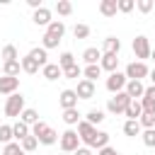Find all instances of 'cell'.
I'll return each mask as SVG.
<instances>
[{
  "mask_svg": "<svg viewBox=\"0 0 155 155\" xmlns=\"http://www.w3.org/2000/svg\"><path fill=\"white\" fill-rule=\"evenodd\" d=\"M0 58H2V63H7V61H19V53H17V46H12V44H7V46H2V51H0Z\"/></svg>",
  "mask_w": 155,
  "mask_h": 155,
  "instance_id": "cell-25",
  "label": "cell"
},
{
  "mask_svg": "<svg viewBox=\"0 0 155 155\" xmlns=\"http://www.w3.org/2000/svg\"><path fill=\"white\" fill-rule=\"evenodd\" d=\"M41 75H44L46 80H58V78H63V70H61L58 63H46V65L41 68Z\"/></svg>",
  "mask_w": 155,
  "mask_h": 155,
  "instance_id": "cell-19",
  "label": "cell"
},
{
  "mask_svg": "<svg viewBox=\"0 0 155 155\" xmlns=\"http://www.w3.org/2000/svg\"><path fill=\"white\" fill-rule=\"evenodd\" d=\"M58 65H61V70H65V68L75 65V56H73L70 51H63V53L58 56Z\"/></svg>",
  "mask_w": 155,
  "mask_h": 155,
  "instance_id": "cell-33",
  "label": "cell"
},
{
  "mask_svg": "<svg viewBox=\"0 0 155 155\" xmlns=\"http://www.w3.org/2000/svg\"><path fill=\"white\" fill-rule=\"evenodd\" d=\"M140 136L148 148H155V128H145V131H140Z\"/></svg>",
  "mask_w": 155,
  "mask_h": 155,
  "instance_id": "cell-41",
  "label": "cell"
},
{
  "mask_svg": "<svg viewBox=\"0 0 155 155\" xmlns=\"http://www.w3.org/2000/svg\"><path fill=\"white\" fill-rule=\"evenodd\" d=\"M85 145H87L90 150H92V148L102 150V148H107V145H109V133H107V131H94V136H92Z\"/></svg>",
  "mask_w": 155,
  "mask_h": 155,
  "instance_id": "cell-10",
  "label": "cell"
},
{
  "mask_svg": "<svg viewBox=\"0 0 155 155\" xmlns=\"http://www.w3.org/2000/svg\"><path fill=\"white\" fill-rule=\"evenodd\" d=\"M128 104H131V97H128L126 92H116L114 97H109V102H107V111L114 114V116H119V114L126 111Z\"/></svg>",
  "mask_w": 155,
  "mask_h": 155,
  "instance_id": "cell-1",
  "label": "cell"
},
{
  "mask_svg": "<svg viewBox=\"0 0 155 155\" xmlns=\"http://www.w3.org/2000/svg\"><path fill=\"white\" fill-rule=\"evenodd\" d=\"M56 12H58L61 17H68V15L73 12V5H70L68 0H58V2H56Z\"/></svg>",
  "mask_w": 155,
  "mask_h": 155,
  "instance_id": "cell-35",
  "label": "cell"
},
{
  "mask_svg": "<svg viewBox=\"0 0 155 155\" xmlns=\"http://www.w3.org/2000/svg\"><path fill=\"white\" fill-rule=\"evenodd\" d=\"M63 34H65V24L61 22V19H51V24L46 27V36H53V39H63Z\"/></svg>",
  "mask_w": 155,
  "mask_h": 155,
  "instance_id": "cell-15",
  "label": "cell"
},
{
  "mask_svg": "<svg viewBox=\"0 0 155 155\" xmlns=\"http://www.w3.org/2000/svg\"><path fill=\"white\" fill-rule=\"evenodd\" d=\"M31 19H34V24H39V27H48V24H51V10H48V7H39V10H34Z\"/></svg>",
  "mask_w": 155,
  "mask_h": 155,
  "instance_id": "cell-14",
  "label": "cell"
},
{
  "mask_svg": "<svg viewBox=\"0 0 155 155\" xmlns=\"http://www.w3.org/2000/svg\"><path fill=\"white\" fill-rule=\"evenodd\" d=\"M116 65H119V56H114V53H102V61H99V68H102V70H107V73L111 75V73H116Z\"/></svg>",
  "mask_w": 155,
  "mask_h": 155,
  "instance_id": "cell-13",
  "label": "cell"
},
{
  "mask_svg": "<svg viewBox=\"0 0 155 155\" xmlns=\"http://www.w3.org/2000/svg\"><path fill=\"white\" fill-rule=\"evenodd\" d=\"M126 82H128V80H126V75L116 70V73H111V75L107 78V90H109L111 94H116V92H124Z\"/></svg>",
  "mask_w": 155,
  "mask_h": 155,
  "instance_id": "cell-6",
  "label": "cell"
},
{
  "mask_svg": "<svg viewBox=\"0 0 155 155\" xmlns=\"http://www.w3.org/2000/svg\"><path fill=\"white\" fill-rule=\"evenodd\" d=\"M124 75H126V80H143V78L150 75V68H148L145 63H140V61H133V63L126 65Z\"/></svg>",
  "mask_w": 155,
  "mask_h": 155,
  "instance_id": "cell-4",
  "label": "cell"
},
{
  "mask_svg": "<svg viewBox=\"0 0 155 155\" xmlns=\"http://www.w3.org/2000/svg\"><path fill=\"white\" fill-rule=\"evenodd\" d=\"M97 155H121L116 148H111V145H107V148H102V150H97Z\"/></svg>",
  "mask_w": 155,
  "mask_h": 155,
  "instance_id": "cell-44",
  "label": "cell"
},
{
  "mask_svg": "<svg viewBox=\"0 0 155 155\" xmlns=\"http://www.w3.org/2000/svg\"><path fill=\"white\" fill-rule=\"evenodd\" d=\"M27 136H31V131H29V126H27V124H22V121L12 124V138H17V143H19V140H24Z\"/></svg>",
  "mask_w": 155,
  "mask_h": 155,
  "instance_id": "cell-23",
  "label": "cell"
},
{
  "mask_svg": "<svg viewBox=\"0 0 155 155\" xmlns=\"http://www.w3.org/2000/svg\"><path fill=\"white\" fill-rule=\"evenodd\" d=\"M58 140H61V150H63V153H68V155H73V153L80 148V138H78V131H73V128L63 131V133L58 136Z\"/></svg>",
  "mask_w": 155,
  "mask_h": 155,
  "instance_id": "cell-2",
  "label": "cell"
},
{
  "mask_svg": "<svg viewBox=\"0 0 155 155\" xmlns=\"http://www.w3.org/2000/svg\"><path fill=\"white\" fill-rule=\"evenodd\" d=\"M140 131H143V128H140V124H138V121H126V124H124V133H126L128 138L140 136Z\"/></svg>",
  "mask_w": 155,
  "mask_h": 155,
  "instance_id": "cell-32",
  "label": "cell"
},
{
  "mask_svg": "<svg viewBox=\"0 0 155 155\" xmlns=\"http://www.w3.org/2000/svg\"><path fill=\"white\" fill-rule=\"evenodd\" d=\"M17 87H19V78L0 75V94H15Z\"/></svg>",
  "mask_w": 155,
  "mask_h": 155,
  "instance_id": "cell-11",
  "label": "cell"
},
{
  "mask_svg": "<svg viewBox=\"0 0 155 155\" xmlns=\"http://www.w3.org/2000/svg\"><path fill=\"white\" fill-rule=\"evenodd\" d=\"M58 104H61L63 111L65 109H78V94H75V90H63L58 94Z\"/></svg>",
  "mask_w": 155,
  "mask_h": 155,
  "instance_id": "cell-9",
  "label": "cell"
},
{
  "mask_svg": "<svg viewBox=\"0 0 155 155\" xmlns=\"http://www.w3.org/2000/svg\"><path fill=\"white\" fill-rule=\"evenodd\" d=\"M124 92H126L131 99H140V97H143V92H145V85H143L140 80H128V82H126V87H124Z\"/></svg>",
  "mask_w": 155,
  "mask_h": 155,
  "instance_id": "cell-12",
  "label": "cell"
},
{
  "mask_svg": "<svg viewBox=\"0 0 155 155\" xmlns=\"http://www.w3.org/2000/svg\"><path fill=\"white\" fill-rule=\"evenodd\" d=\"M150 58H153V61H155V48H153V51H150Z\"/></svg>",
  "mask_w": 155,
  "mask_h": 155,
  "instance_id": "cell-48",
  "label": "cell"
},
{
  "mask_svg": "<svg viewBox=\"0 0 155 155\" xmlns=\"http://www.w3.org/2000/svg\"><path fill=\"white\" fill-rule=\"evenodd\" d=\"M138 124H140L143 131H145V128H155V114H140Z\"/></svg>",
  "mask_w": 155,
  "mask_h": 155,
  "instance_id": "cell-37",
  "label": "cell"
},
{
  "mask_svg": "<svg viewBox=\"0 0 155 155\" xmlns=\"http://www.w3.org/2000/svg\"><path fill=\"white\" fill-rule=\"evenodd\" d=\"M104 119H107V116H104V111H102V109H90L85 121H87V124H92V126H97V124H102Z\"/></svg>",
  "mask_w": 155,
  "mask_h": 155,
  "instance_id": "cell-31",
  "label": "cell"
},
{
  "mask_svg": "<svg viewBox=\"0 0 155 155\" xmlns=\"http://www.w3.org/2000/svg\"><path fill=\"white\" fill-rule=\"evenodd\" d=\"M82 61H85L87 65H99V61H102V51L94 48V46H90V48L82 51Z\"/></svg>",
  "mask_w": 155,
  "mask_h": 155,
  "instance_id": "cell-18",
  "label": "cell"
},
{
  "mask_svg": "<svg viewBox=\"0 0 155 155\" xmlns=\"http://www.w3.org/2000/svg\"><path fill=\"white\" fill-rule=\"evenodd\" d=\"M94 92H97V87H94V82H90V80H78V87H75V94H78V99H92L94 97Z\"/></svg>",
  "mask_w": 155,
  "mask_h": 155,
  "instance_id": "cell-8",
  "label": "cell"
},
{
  "mask_svg": "<svg viewBox=\"0 0 155 155\" xmlns=\"http://www.w3.org/2000/svg\"><path fill=\"white\" fill-rule=\"evenodd\" d=\"M136 7H138V12L148 15V12L155 7V2H153V0H136Z\"/></svg>",
  "mask_w": 155,
  "mask_h": 155,
  "instance_id": "cell-42",
  "label": "cell"
},
{
  "mask_svg": "<svg viewBox=\"0 0 155 155\" xmlns=\"http://www.w3.org/2000/svg\"><path fill=\"white\" fill-rule=\"evenodd\" d=\"M24 109H27L24 107V97L19 92H15V94L7 97V102H5V116H19Z\"/></svg>",
  "mask_w": 155,
  "mask_h": 155,
  "instance_id": "cell-5",
  "label": "cell"
},
{
  "mask_svg": "<svg viewBox=\"0 0 155 155\" xmlns=\"http://www.w3.org/2000/svg\"><path fill=\"white\" fill-rule=\"evenodd\" d=\"M150 39L148 36H143V34H138L136 39H133V53H136V58L140 61V63H145V58H150Z\"/></svg>",
  "mask_w": 155,
  "mask_h": 155,
  "instance_id": "cell-3",
  "label": "cell"
},
{
  "mask_svg": "<svg viewBox=\"0 0 155 155\" xmlns=\"http://www.w3.org/2000/svg\"><path fill=\"white\" fill-rule=\"evenodd\" d=\"M116 2H119V0H102V2H99V12H102L104 17H114V15L119 12Z\"/></svg>",
  "mask_w": 155,
  "mask_h": 155,
  "instance_id": "cell-24",
  "label": "cell"
},
{
  "mask_svg": "<svg viewBox=\"0 0 155 155\" xmlns=\"http://www.w3.org/2000/svg\"><path fill=\"white\" fill-rule=\"evenodd\" d=\"M140 114H143L140 102H138V99H131V104H128V107H126V111H124L126 121H138V119H140Z\"/></svg>",
  "mask_w": 155,
  "mask_h": 155,
  "instance_id": "cell-16",
  "label": "cell"
},
{
  "mask_svg": "<svg viewBox=\"0 0 155 155\" xmlns=\"http://www.w3.org/2000/svg\"><path fill=\"white\" fill-rule=\"evenodd\" d=\"M36 145H39V140H36L34 136H27L24 140H19V148H22L24 153H31V150H36Z\"/></svg>",
  "mask_w": 155,
  "mask_h": 155,
  "instance_id": "cell-34",
  "label": "cell"
},
{
  "mask_svg": "<svg viewBox=\"0 0 155 155\" xmlns=\"http://www.w3.org/2000/svg\"><path fill=\"white\" fill-rule=\"evenodd\" d=\"M73 36L75 39H87L90 36V27L87 24H75L73 27Z\"/></svg>",
  "mask_w": 155,
  "mask_h": 155,
  "instance_id": "cell-40",
  "label": "cell"
},
{
  "mask_svg": "<svg viewBox=\"0 0 155 155\" xmlns=\"http://www.w3.org/2000/svg\"><path fill=\"white\" fill-rule=\"evenodd\" d=\"M19 121L27 124V126H34V124L39 121V111H36V109H24V111L19 114Z\"/></svg>",
  "mask_w": 155,
  "mask_h": 155,
  "instance_id": "cell-27",
  "label": "cell"
},
{
  "mask_svg": "<svg viewBox=\"0 0 155 155\" xmlns=\"http://www.w3.org/2000/svg\"><path fill=\"white\" fill-rule=\"evenodd\" d=\"M80 75H82V68H80V65H78V63H75V65H70V68H65V70H63V78H68V80H78V78H80Z\"/></svg>",
  "mask_w": 155,
  "mask_h": 155,
  "instance_id": "cell-36",
  "label": "cell"
},
{
  "mask_svg": "<svg viewBox=\"0 0 155 155\" xmlns=\"http://www.w3.org/2000/svg\"><path fill=\"white\" fill-rule=\"evenodd\" d=\"M73 155H94V153H92L90 148H78V150H75Z\"/></svg>",
  "mask_w": 155,
  "mask_h": 155,
  "instance_id": "cell-46",
  "label": "cell"
},
{
  "mask_svg": "<svg viewBox=\"0 0 155 155\" xmlns=\"http://www.w3.org/2000/svg\"><path fill=\"white\" fill-rule=\"evenodd\" d=\"M0 143H12V126L10 124H2L0 126Z\"/></svg>",
  "mask_w": 155,
  "mask_h": 155,
  "instance_id": "cell-38",
  "label": "cell"
},
{
  "mask_svg": "<svg viewBox=\"0 0 155 155\" xmlns=\"http://www.w3.org/2000/svg\"><path fill=\"white\" fill-rule=\"evenodd\" d=\"M116 7H119V12H131L136 7V0H119Z\"/></svg>",
  "mask_w": 155,
  "mask_h": 155,
  "instance_id": "cell-43",
  "label": "cell"
},
{
  "mask_svg": "<svg viewBox=\"0 0 155 155\" xmlns=\"http://www.w3.org/2000/svg\"><path fill=\"white\" fill-rule=\"evenodd\" d=\"M27 5H29L31 10H39V7H44V5H41V0H27Z\"/></svg>",
  "mask_w": 155,
  "mask_h": 155,
  "instance_id": "cell-45",
  "label": "cell"
},
{
  "mask_svg": "<svg viewBox=\"0 0 155 155\" xmlns=\"http://www.w3.org/2000/svg\"><path fill=\"white\" fill-rule=\"evenodd\" d=\"M19 65H22V70H24V73H29V75H36V73H39V68H41V65H39V63H36L29 53L19 61Z\"/></svg>",
  "mask_w": 155,
  "mask_h": 155,
  "instance_id": "cell-22",
  "label": "cell"
},
{
  "mask_svg": "<svg viewBox=\"0 0 155 155\" xmlns=\"http://www.w3.org/2000/svg\"><path fill=\"white\" fill-rule=\"evenodd\" d=\"M29 56H31V58H34V61H36V63H39L41 68H44V65L48 63V56H46V48H41V46H36V48H31V51H29Z\"/></svg>",
  "mask_w": 155,
  "mask_h": 155,
  "instance_id": "cell-28",
  "label": "cell"
},
{
  "mask_svg": "<svg viewBox=\"0 0 155 155\" xmlns=\"http://www.w3.org/2000/svg\"><path fill=\"white\" fill-rule=\"evenodd\" d=\"M138 102L143 107V114H155V85L145 87V92H143V97Z\"/></svg>",
  "mask_w": 155,
  "mask_h": 155,
  "instance_id": "cell-7",
  "label": "cell"
},
{
  "mask_svg": "<svg viewBox=\"0 0 155 155\" xmlns=\"http://www.w3.org/2000/svg\"><path fill=\"white\" fill-rule=\"evenodd\" d=\"M36 140H39L41 145H53V143L58 140V133H56V131H53L51 126H46V128H44V131H41L39 136H36Z\"/></svg>",
  "mask_w": 155,
  "mask_h": 155,
  "instance_id": "cell-20",
  "label": "cell"
},
{
  "mask_svg": "<svg viewBox=\"0 0 155 155\" xmlns=\"http://www.w3.org/2000/svg\"><path fill=\"white\" fill-rule=\"evenodd\" d=\"M61 155H68V153H61Z\"/></svg>",
  "mask_w": 155,
  "mask_h": 155,
  "instance_id": "cell-49",
  "label": "cell"
},
{
  "mask_svg": "<svg viewBox=\"0 0 155 155\" xmlns=\"http://www.w3.org/2000/svg\"><path fill=\"white\" fill-rule=\"evenodd\" d=\"M19 70H22L19 61H7V63H2V75H10V78H19Z\"/></svg>",
  "mask_w": 155,
  "mask_h": 155,
  "instance_id": "cell-26",
  "label": "cell"
},
{
  "mask_svg": "<svg viewBox=\"0 0 155 155\" xmlns=\"http://www.w3.org/2000/svg\"><path fill=\"white\" fill-rule=\"evenodd\" d=\"M82 75H85V80L94 82V80L102 75V68H99V65H85V68H82Z\"/></svg>",
  "mask_w": 155,
  "mask_h": 155,
  "instance_id": "cell-29",
  "label": "cell"
},
{
  "mask_svg": "<svg viewBox=\"0 0 155 155\" xmlns=\"http://www.w3.org/2000/svg\"><path fill=\"white\" fill-rule=\"evenodd\" d=\"M150 80H153V85H155V68L150 70Z\"/></svg>",
  "mask_w": 155,
  "mask_h": 155,
  "instance_id": "cell-47",
  "label": "cell"
},
{
  "mask_svg": "<svg viewBox=\"0 0 155 155\" xmlns=\"http://www.w3.org/2000/svg\"><path fill=\"white\" fill-rule=\"evenodd\" d=\"M119 51H121V41H119L116 36H107V39H104V46H102V53H114V56H119Z\"/></svg>",
  "mask_w": 155,
  "mask_h": 155,
  "instance_id": "cell-21",
  "label": "cell"
},
{
  "mask_svg": "<svg viewBox=\"0 0 155 155\" xmlns=\"http://www.w3.org/2000/svg\"><path fill=\"white\" fill-rule=\"evenodd\" d=\"M63 121H65L68 126H78V124H80V111H78V109H65V111H63Z\"/></svg>",
  "mask_w": 155,
  "mask_h": 155,
  "instance_id": "cell-30",
  "label": "cell"
},
{
  "mask_svg": "<svg viewBox=\"0 0 155 155\" xmlns=\"http://www.w3.org/2000/svg\"><path fill=\"white\" fill-rule=\"evenodd\" d=\"M2 155H27V153L19 148V143H15V140H12V143H7V145L2 148Z\"/></svg>",
  "mask_w": 155,
  "mask_h": 155,
  "instance_id": "cell-39",
  "label": "cell"
},
{
  "mask_svg": "<svg viewBox=\"0 0 155 155\" xmlns=\"http://www.w3.org/2000/svg\"><path fill=\"white\" fill-rule=\"evenodd\" d=\"M94 131H97V126H92V124H87L85 119H80V124H78V138L80 140H90L92 136H94Z\"/></svg>",
  "mask_w": 155,
  "mask_h": 155,
  "instance_id": "cell-17",
  "label": "cell"
}]
</instances>
